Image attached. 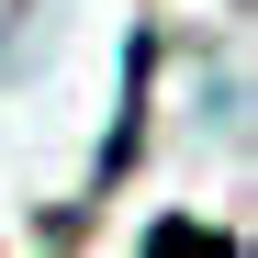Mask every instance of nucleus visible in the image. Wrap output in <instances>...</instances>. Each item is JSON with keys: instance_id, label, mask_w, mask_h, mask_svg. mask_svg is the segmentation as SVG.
<instances>
[{"instance_id": "1", "label": "nucleus", "mask_w": 258, "mask_h": 258, "mask_svg": "<svg viewBox=\"0 0 258 258\" xmlns=\"http://www.w3.org/2000/svg\"><path fill=\"white\" fill-rule=\"evenodd\" d=\"M146 258H236V236H225V225H191V213H168V225L146 236Z\"/></svg>"}]
</instances>
